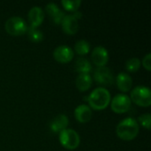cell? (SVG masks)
Masks as SVG:
<instances>
[{"instance_id": "cell-11", "label": "cell", "mask_w": 151, "mask_h": 151, "mask_svg": "<svg viewBox=\"0 0 151 151\" xmlns=\"http://www.w3.org/2000/svg\"><path fill=\"white\" fill-rule=\"evenodd\" d=\"M44 19V12L42 9L39 6L32 7L28 12V19L31 27H37L40 26Z\"/></svg>"}, {"instance_id": "cell-23", "label": "cell", "mask_w": 151, "mask_h": 151, "mask_svg": "<svg viewBox=\"0 0 151 151\" xmlns=\"http://www.w3.org/2000/svg\"><path fill=\"white\" fill-rule=\"evenodd\" d=\"M142 65L144 66V68L147 70V71H150L151 70V54L149 53L147 54L143 59H142Z\"/></svg>"}, {"instance_id": "cell-18", "label": "cell", "mask_w": 151, "mask_h": 151, "mask_svg": "<svg viewBox=\"0 0 151 151\" xmlns=\"http://www.w3.org/2000/svg\"><path fill=\"white\" fill-rule=\"evenodd\" d=\"M27 35L29 40L33 42H39L43 39V35L42 31L35 27L30 26L29 27H27Z\"/></svg>"}, {"instance_id": "cell-20", "label": "cell", "mask_w": 151, "mask_h": 151, "mask_svg": "<svg viewBox=\"0 0 151 151\" xmlns=\"http://www.w3.org/2000/svg\"><path fill=\"white\" fill-rule=\"evenodd\" d=\"M62 5L64 8L67 11H72V12H76L80 5L81 4V0H73V1H69V0H63L61 2Z\"/></svg>"}, {"instance_id": "cell-10", "label": "cell", "mask_w": 151, "mask_h": 151, "mask_svg": "<svg viewBox=\"0 0 151 151\" xmlns=\"http://www.w3.org/2000/svg\"><path fill=\"white\" fill-rule=\"evenodd\" d=\"M61 24H62L63 30L68 35H73L78 31L79 22H78V19L75 17L74 14L65 15Z\"/></svg>"}, {"instance_id": "cell-22", "label": "cell", "mask_w": 151, "mask_h": 151, "mask_svg": "<svg viewBox=\"0 0 151 151\" xmlns=\"http://www.w3.org/2000/svg\"><path fill=\"white\" fill-rule=\"evenodd\" d=\"M150 120L151 116L150 113L142 114V115L139 116V118H138V121L141 123V125L142 127H146L147 129H150Z\"/></svg>"}, {"instance_id": "cell-17", "label": "cell", "mask_w": 151, "mask_h": 151, "mask_svg": "<svg viewBox=\"0 0 151 151\" xmlns=\"http://www.w3.org/2000/svg\"><path fill=\"white\" fill-rule=\"evenodd\" d=\"M74 68H75V71L78 72L80 74L89 73V72L92 70V65L88 59H87L83 57H80L75 61Z\"/></svg>"}, {"instance_id": "cell-13", "label": "cell", "mask_w": 151, "mask_h": 151, "mask_svg": "<svg viewBox=\"0 0 151 151\" xmlns=\"http://www.w3.org/2000/svg\"><path fill=\"white\" fill-rule=\"evenodd\" d=\"M68 124H69V120L67 116L65 114H59L56 116L50 122V129L55 133H58V132L60 133L63 130L66 129Z\"/></svg>"}, {"instance_id": "cell-5", "label": "cell", "mask_w": 151, "mask_h": 151, "mask_svg": "<svg viewBox=\"0 0 151 151\" xmlns=\"http://www.w3.org/2000/svg\"><path fill=\"white\" fill-rule=\"evenodd\" d=\"M61 145L67 150H75L80 144V136L73 129H65L59 134Z\"/></svg>"}, {"instance_id": "cell-4", "label": "cell", "mask_w": 151, "mask_h": 151, "mask_svg": "<svg viewBox=\"0 0 151 151\" xmlns=\"http://www.w3.org/2000/svg\"><path fill=\"white\" fill-rule=\"evenodd\" d=\"M5 30L9 35L18 36L25 34L27 31V26L22 18L14 16L6 20Z\"/></svg>"}, {"instance_id": "cell-8", "label": "cell", "mask_w": 151, "mask_h": 151, "mask_svg": "<svg viewBox=\"0 0 151 151\" xmlns=\"http://www.w3.org/2000/svg\"><path fill=\"white\" fill-rule=\"evenodd\" d=\"M54 58L60 63L70 62L73 58V50L66 45H60L53 51Z\"/></svg>"}, {"instance_id": "cell-15", "label": "cell", "mask_w": 151, "mask_h": 151, "mask_svg": "<svg viewBox=\"0 0 151 151\" xmlns=\"http://www.w3.org/2000/svg\"><path fill=\"white\" fill-rule=\"evenodd\" d=\"M116 83L118 88L123 92H128L133 85V81L130 75L126 73H120L116 78Z\"/></svg>"}, {"instance_id": "cell-6", "label": "cell", "mask_w": 151, "mask_h": 151, "mask_svg": "<svg viewBox=\"0 0 151 151\" xmlns=\"http://www.w3.org/2000/svg\"><path fill=\"white\" fill-rule=\"evenodd\" d=\"M111 107V110L116 113L127 112L131 107V99L127 95L118 94L112 98Z\"/></svg>"}, {"instance_id": "cell-9", "label": "cell", "mask_w": 151, "mask_h": 151, "mask_svg": "<svg viewBox=\"0 0 151 151\" xmlns=\"http://www.w3.org/2000/svg\"><path fill=\"white\" fill-rule=\"evenodd\" d=\"M91 58L93 63L97 67H102L107 64L109 59V54L104 47L97 46L93 50L91 54Z\"/></svg>"}, {"instance_id": "cell-12", "label": "cell", "mask_w": 151, "mask_h": 151, "mask_svg": "<svg viewBox=\"0 0 151 151\" xmlns=\"http://www.w3.org/2000/svg\"><path fill=\"white\" fill-rule=\"evenodd\" d=\"M45 10H46V12L50 17V19L56 24H59L62 22L65 17V13L58 8V6L55 3H49L46 5Z\"/></svg>"}, {"instance_id": "cell-16", "label": "cell", "mask_w": 151, "mask_h": 151, "mask_svg": "<svg viewBox=\"0 0 151 151\" xmlns=\"http://www.w3.org/2000/svg\"><path fill=\"white\" fill-rule=\"evenodd\" d=\"M92 85V78L89 73H81L76 79V87L80 91L88 90Z\"/></svg>"}, {"instance_id": "cell-14", "label": "cell", "mask_w": 151, "mask_h": 151, "mask_svg": "<svg viewBox=\"0 0 151 151\" xmlns=\"http://www.w3.org/2000/svg\"><path fill=\"white\" fill-rule=\"evenodd\" d=\"M74 116L79 122L86 123L90 120L92 117V111H91V109L88 105L81 104L76 107L74 111Z\"/></svg>"}, {"instance_id": "cell-3", "label": "cell", "mask_w": 151, "mask_h": 151, "mask_svg": "<svg viewBox=\"0 0 151 151\" xmlns=\"http://www.w3.org/2000/svg\"><path fill=\"white\" fill-rule=\"evenodd\" d=\"M131 99L139 106L149 107L151 104L150 89L145 86H137L131 92Z\"/></svg>"}, {"instance_id": "cell-21", "label": "cell", "mask_w": 151, "mask_h": 151, "mask_svg": "<svg viewBox=\"0 0 151 151\" xmlns=\"http://www.w3.org/2000/svg\"><path fill=\"white\" fill-rule=\"evenodd\" d=\"M141 66V61L137 58H132L126 63V68L129 72H136Z\"/></svg>"}, {"instance_id": "cell-1", "label": "cell", "mask_w": 151, "mask_h": 151, "mask_svg": "<svg viewBox=\"0 0 151 151\" xmlns=\"http://www.w3.org/2000/svg\"><path fill=\"white\" fill-rule=\"evenodd\" d=\"M139 133V125L135 119L127 118L120 121L116 128L117 135L123 141L134 140Z\"/></svg>"}, {"instance_id": "cell-2", "label": "cell", "mask_w": 151, "mask_h": 151, "mask_svg": "<svg viewBox=\"0 0 151 151\" xmlns=\"http://www.w3.org/2000/svg\"><path fill=\"white\" fill-rule=\"evenodd\" d=\"M88 102L93 109L104 110L111 102V94L105 88H96L88 96Z\"/></svg>"}, {"instance_id": "cell-7", "label": "cell", "mask_w": 151, "mask_h": 151, "mask_svg": "<svg viewBox=\"0 0 151 151\" xmlns=\"http://www.w3.org/2000/svg\"><path fill=\"white\" fill-rule=\"evenodd\" d=\"M94 78L96 82L104 86L111 85L114 81V76L111 70L106 66L97 67L94 72Z\"/></svg>"}, {"instance_id": "cell-19", "label": "cell", "mask_w": 151, "mask_h": 151, "mask_svg": "<svg viewBox=\"0 0 151 151\" xmlns=\"http://www.w3.org/2000/svg\"><path fill=\"white\" fill-rule=\"evenodd\" d=\"M74 50L79 55H86L90 50V44L86 40H79L74 45Z\"/></svg>"}]
</instances>
